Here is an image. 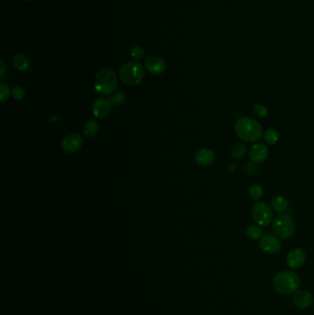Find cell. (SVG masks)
<instances>
[{
  "label": "cell",
  "mask_w": 314,
  "mask_h": 315,
  "mask_svg": "<svg viewBox=\"0 0 314 315\" xmlns=\"http://www.w3.org/2000/svg\"><path fill=\"white\" fill-rule=\"evenodd\" d=\"M10 88L6 85L5 83L0 84V102H5L10 97Z\"/></svg>",
  "instance_id": "cell-23"
},
{
  "label": "cell",
  "mask_w": 314,
  "mask_h": 315,
  "mask_svg": "<svg viewBox=\"0 0 314 315\" xmlns=\"http://www.w3.org/2000/svg\"><path fill=\"white\" fill-rule=\"evenodd\" d=\"M300 279L295 272L285 270L276 275L273 279L274 290L281 295H290L298 291Z\"/></svg>",
  "instance_id": "cell-1"
},
{
  "label": "cell",
  "mask_w": 314,
  "mask_h": 315,
  "mask_svg": "<svg viewBox=\"0 0 314 315\" xmlns=\"http://www.w3.org/2000/svg\"><path fill=\"white\" fill-rule=\"evenodd\" d=\"M273 230L277 237L280 239H289L295 233V222L290 217V214L279 215L274 220Z\"/></svg>",
  "instance_id": "cell-5"
},
{
  "label": "cell",
  "mask_w": 314,
  "mask_h": 315,
  "mask_svg": "<svg viewBox=\"0 0 314 315\" xmlns=\"http://www.w3.org/2000/svg\"><path fill=\"white\" fill-rule=\"evenodd\" d=\"M260 247L264 252L274 254L279 252L281 249V243L277 236L267 233L264 235L260 242Z\"/></svg>",
  "instance_id": "cell-7"
},
{
  "label": "cell",
  "mask_w": 314,
  "mask_h": 315,
  "mask_svg": "<svg viewBox=\"0 0 314 315\" xmlns=\"http://www.w3.org/2000/svg\"><path fill=\"white\" fill-rule=\"evenodd\" d=\"M111 111V102L108 99L101 98L98 99L96 102L92 104V112L93 116L97 118H105L110 114Z\"/></svg>",
  "instance_id": "cell-9"
},
{
  "label": "cell",
  "mask_w": 314,
  "mask_h": 315,
  "mask_svg": "<svg viewBox=\"0 0 314 315\" xmlns=\"http://www.w3.org/2000/svg\"><path fill=\"white\" fill-rule=\"evenodd\" d=\"M0 62H1V72H0V77L3 78V76H4L6 71V65L4 60L2 59L0 60Z\"/></svg>",
  "instance_id": "cell-28"
},
{
  "label": "cell",
  "mask_w": 314,
  "mask_h": 315,
  "mask_svg": "<svg viewBox=\"0 0 314 315\" xmlns=\"http://www.w3.org/2000/svg\"><path fill=\"white\" fill-rule=\"evenodd\" d=\"M293 303L297 308L304 310V309H307V308H309V306L311 305L312 296L309 293V291H296L295 294L293 296Z\"/></svg>",
  "instance_id": "cell-13"
},
{
  "label": "cell",
  "mask_w": 314,
  "mask_h": 315,
  "mask_svg": "<svg viewBox=\"0 0 314 315\" xmlns=\"http://www.w3.org/2000/svg\"><path fill=\"white\" fill-rule=\"evenodd\" d=\"M119 76L126 85L136 86L144 78V68L138 62H129L122 67Z\"/></svg>",
  "instance_id": "cell-4"
},
{
  "label": "cell",
  "mask_w": 314,
  "mask_h": 315,
  "mask_svg": "<svg viewBox=\"0 0 314 315\" xmlns=\"http://www.w3.org/2000/svg\"><path fill=\"white\" fill-rule=\"evenodd\" d=\"M247 154V147L243 143H237L232 147V155L234 159H242Z\"/></svg>",
  "instance_id": "cell-18"
},
{
  "label": "cell",
  "mask_w": 314,
  "mask_h": 315,
  "mask_svg": "<svg viewBox=\"0 0 314 315\" xmlns=\"http://www.w3.org/2000/svg\"><path fill=\"white\" fill-rule=\"evenodd\" d=\"M24 1H35V0H24Z\"/></svg>",
  "instance_id": "cell-30"
},
{
  "label": "cell",
  "mask_w": 314,
  "mask_h": 315,
  "mask_svg": "<svg viewBox=\"0 0 314 315\" xmlns=\"http://www.w3.org/2000/svg\"><path fill=\"white\" fill-rule=\"evenodd\" d=\"M144 55H145V51L141 46H135V47L132 49L131 56L135 60H136V61L137 60H141V59L144 58Z\"/></svg>",
  "instance_id": "cell-24"
},
{
  "label": "cell",
  "mask_w": 314,
  "mask_h": 315,
  "mask_svg": "<svg viewBox=\"0 0 314 315\" xmlns=\"http://www.w3.org/2000/svg\"><path fill=\"white\" fill-rule=\"evenodd\" d=\"M254 111L260 117H266L267 116V109L262 104H256L254 106Z\"/></svg>",
  "instance_id": "cell-27"
},
{
  "label": "cell",
  "mask_w": 314,
  "mask_h": 315,
  "mask_svg": "<svg viewBox=\"0 0 314 315\" xmlns=\"http://www.w3.org/2000/svg\"><path fill=\"white\" fill-rule=\"evenodd\" d=\"M306 261V254L304 251L301 250L300 248H296L293 249L292 251H290L287 256V264L289 267L297 269L300 268L304 265Z\"/></svg>",
  "instance_id": "cell-11"
},
{
  "label": "cell",
  "mask_w": 314,
  "mask_h": 315,
  "mask_svg": "<svg viewBox=\"0 0 314 315\" xmlns=\"http://www.w3.org/2000/svg\"><path fill=\"white\" fill-rule=\"evenodd\" d=\"M288 206H289V204H288L287 199L284 196H281V195H277L276 197L272 199V201H271L272 209L278 213L285 212L288 209Z\"/></svg>",
  "instance_id": "cell-15"
},
{
  "label": "cell",
  "mask_w": 314,
  "mask_h": 315,
  "mask_svg": "<svg viewBox=\"0 0 314 315\" xmlns=\"http://www.w3.org/2000/svg\"><path fill=\"white\" fill-rule=\"evenodd\" d=\"M235 132L241 139L248 142H254L263 136L261 125L250 117L239 119L235 124Z\"/></svg>",
  "instance_id": "cell-2"
},
{
  "label": "cell",
  "mask_w": 314,
  "mask_h": 315,
  "mask_svg": "<svg viewBox=\"0 0 314 315\" xmlns=\"http://www.w3.org/2000/svg\"><path fill=\"white\" fill-rule=\"evenodd\" d=\"M126 95L121 92H116L115 94H112L111 96V104L116 105V106H120L124 102H126Z\"/></svg>",
  "instance_id": "cell-22"
},
{
  "label": "cell",
  "mask_w": 314,
  "mask_h": 315,
  "mask_svg": "<svg viewBox=\"0 0 314 315\" xmlns=\"http://www.w3.org/2000/svg\"><path fill=\"white\" fill-rule=\"evenodd\" d=\"M82 144V136L79 134H71L64 138L61 147L66 153H74L81 148Z\"/></svg>",
  "instance_id": "cell-8"
},
{
  "label": "cell",
  "mask_w": 314,
  "mask_h": 315,
  "mask_svg": "<svg viewBox=\"0 0 314 315\" xmlns=\"http://www.w3.org/2000/svg\"><path fill=\"white\" fill-rule=\"evenodd\" d=\"M262 228L257 225H250L247 228L246 234L251 240H257L262 236Z\"/></svg>",
  "instance_id": "cell-21"
},
{
  "label": "cell",
  "mask_w": 314,
  "mask_h": 315,
  "mask_svg": "<svg viewBox=\"0 0 314 315\" xmlns=\"http://www.w3.org/2000/svg\"><path fill=\"white\" fill-rule=\"evenodd\" d=\"M268 148L264 143H256L251 147L250 151V158L252 162L260 163L266 160L268 156Z\"/></svg>",
  "instance_id": "cell-12"
},
{
  "label": "cell",
  "mask_w": 314,
  "mask_h": 315,
  "mask_svg": "<svg viewBox=\"0 0 314 315\" xmlns=\"http://www.w3.org/2000/svg\"><path fill=\"white\" fill-rule=\"evenodd\" d=\"M249 194H250V196H251V198L258 201L264 195V189H263L261 185H259V184H252L251 187H250V190H249Z\"/></svg>",
  "instance_id": "cell-19"
},
{
  "label": "cell",
  "mask_w": 314,
  "mask_h": 315,
  "mask_svg": "<svg viewBox=\"0 0 314 315\" xmlns=\"http://www.w3.org/2000/svg\"><path fill=\"white\" fill-rule=\"evenodd\" d=\"M244 173L249 176L254 175L257 173V168L254 162H247L244 166Z\"/></svg>",
  "instance_id": "cell-26"
},
{
  "label": "cell",
  "mask_w": 314,
  "mask_h": 315,
  "mask_svg": "<svg viewBox=\"0 0 314 315\" xmlns=\"http://www.w3.org/2000/svg\"><path fill=\"white\" fill-rule=\"evenodd\" d=\"M146 69L152 75H160L164 72L166 69V63L164 59L158 55H152L146 60Z\"/></svg>",
  "instance_id": "cell-10"
},
{
  "label": "cell",
  "mask_w": 314,
  "mask_h": 315,
  "mask_svg": "<svg viewBox=\"0 0 314 315\" xmlns=\"http://www.w3.org/2000/svg\"><path fill=\"white\" fill-rule=\"evenodd\" d=\"M11 92H12V96L17 101H21L24 98V89L20 87V86H16V87L13 88Z\"/></svg>",
  "instance_id": "cell-25"
},
{
  "label": "cell",
  "mask_w": 314,
  "mask_h": 315,
  "mask_svg": "<svg viewBox=\"0 0 314 315\" xmlns=\"http://www.w3.org/2000/svg\"><path fill=\"white\" fill-rule=\"evenodd\" d=\"M215 152L209 149L199 150L194 156L195 162L200 166H209L215 160Z\"/></svg>",
  "instance_id": "cell-14"
},
{
  "label": "cell",
  "mask_w": 314,
  "mask_h": 315,
  "mask_svg": "<svg viewBox=\"0 0 314 315\" xmlns=\"http://www.w3.org/2000/svg\"><path fill=\"white\" fill-rule=\"evenodd\" d=\"M13 64L15 67L18 68L19 70H26L29 68V59H27V56L24 55L23 53H18L16 54L13 59Z\"/></svg>",
  "instance_id": "cell-17"
},
{
  "label": "cell",
  "mask_w": 314,
  "mask_h": 315,
  "mask_svg": "<svg viewBox=\"0 0 314 315\" xmlns=\"http://www.w3.org/2000/svg\"><path fill=\"white\" fill-rule=\"evenodd\" d=\"M99 132V124L94 120H89L83 126V134L87 137H92Z\"/></svg>",
  "instance_id": "cell-16"
},
{
  "label": "cell",
  "mask_w": 314,
  "mask_h": 315,
  "mask_svg": "<svg viewBox=\"0 0 314 315\" xmlns=\"http://www.w3.org/2000/svg\"><path fill=\"white\" fill-rule=\"evenodd\" d=\"M116 86L117 77L111 68H103L98 72L94 79V88L96 92L106 96L116 91Z\"/></svg>",
  "instance_id": "cell-3"
},
{
  "label": "cell",
  "mask_w": 314,
  "mask_h": 315,
  "mask_svg": "<svg viewBox=\"0 0 314 315\" xmlns=\"http://www.w3.org/2000/svg\"><path fill=\"white\" fill-rule=\"evenodd\" d=\"M230 165H231V166H230V170L234 171V170H235V164H234V163H231Z\"/></svg>",
  "instance_id": "cell-29"
},
{
  "label": "cell",
  "mask_w": 314,
  "mask_h": 315,
  "mask_svg": "<svg viewBox=\"0 0 314 315\" xmlns=\"http://www.w3.org/2000/svg\"><path fill=\"white\" fill-rule=\"evenodd\" d=\"M264 137H265V140L268 143V144H270V145H275L276 142L278 141L279 139V134H278V132L275 130V129H268V130H266V133H265V135H264Z\"/></svg>",
  "instance_id": "cell-20"
},
{
  "label": "cell",
  "mask_w": 314,
  "mask_h": 315,
  "mask_svg": "<svg viewBox=\"0 0 314 315\" xmlns=\"http://www.w3.org/2000/svg\"><path fill=\"white\" fill-rule=\"evenodd\" d=\"M251 216L255 223L259 226H268L272 222L273 213L270 207L266 202H256L251 209Z\"/></svg>",
  "instance_id": "cell-6"
}]
</instances>
